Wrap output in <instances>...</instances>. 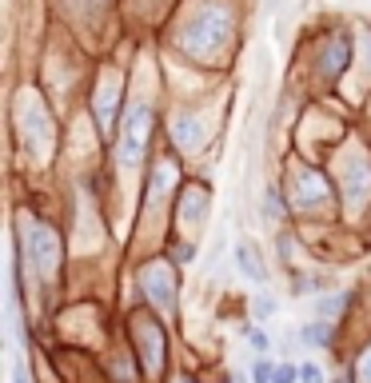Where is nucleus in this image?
Segmentation results:
<instances>
[{"label":"nucleus","instance_id":"obj_1","mask_svg":"<svg viewBox=\"0 0 371 383\" xmlns=\"http://www.w3.org/2000/svg\"><path fill=\"white\" fill-rule=\"evenodd\" d=\"M148 124H152V108H148V104L128 108V120H124V148H120L124 164H132L144 152V144H148Z\"/></svg>","mask_w":371,"mask_h":383},{"label":"nucleus","instance_id":"obj_2","mask_svg":"<svg viewBox=\"0 0 371 383\" xmlns=\"http://www.w3.org/2000/svg\"><path fill=\"white\" fill-rule=\"evenodd\" d=\"M32 256H36V268H41V276H56V268H61V240H56V232H48L44 224L32 220Z\"/></svg>","mask_w":371,"mask_h":383},{"label":"nucleus","instance_id":"obj_3","mask_svg":"<svg viewBox=\"0 0 371 383\" xmlns=\"http://www.w3.org/2000/svg\"><path fill=\"white\" fill-rule=\"evenodd\" d=\"M236 268H240L251 283H260V288L268 283V263H263V256L256 252L251 243H240V248H236Z\"/></svg>","mask_w":371,"mask_h":383},{"label":"nucleus","instance_id":"obj_4","mask_svg":"<svg viewBox=\"0 0 371 383\" xmlns=\"http://www.w3.org/2000/svg\"><path fill=\"white\" fill-rule=\"evenodd\" d=\"M300 340L308 343V347H328V343L335 340V320H320V315L308 320L300 327Z\"/></svg>","mask_w":371,"mask_h":383},{"label":"nucleus","instance_id":"obj_5","mask_svg":"<svg viewBox=\"0 0 371 383\" xmlns=\"http://www.w3.org/2000/svg\"><path fill=\"white\" fill-rule=\"evenodd\" d=\"M343 308H351V292H335V295H320L315 300V315L320 320H335Z\"/></svg>","mask_w":371,"mask_h":383},{"label":"nucleus","instance_id":"obj_6","mask_svg":"<svg viewBox=\"0 0 371 383\" xmlns=\"http://www.w3.org/2000/svg\"><path fill=\"white\" fill-rule=\"evenodd\" d=\"M263 216H268V220H283V216H288V200H283L280 188L263 192Z\"/></svg>","mask_w":371,"mask_h":383},{"label":"nucleus","instance_id":"obj_7","mask_svg":"<svg viewBox=\"0 0 371 383\" xmlns=\"http://www.w3.org/2000/svg\"><path fill=\"white\" fill-rule=\"evenodd\" d=\"M244 335H248V343H251V352H256V355H268L271 352L268 332H260V327H244Z\"/></svg>","mask_w":371,"mask_h":383},{"label":"nucleus","instance_id":"obj_8","mask_svg":"<svg viewBox=\"0 0 371 383\" xmlns=\"http://www.w3.org/2000/svg\"><path fill=\"white\" fill-rule=\"evenodd\" d=\"M271 379H276V363L260 355V360L251 363V383H271Z\"/></svg>","mask_w":371,"mask_h":383},{"label":"nucleus","instance_id":"obj_9","mask_svg":"<svg viewBox=\"0 0 371 383\" xmlns=\"http://www.w3.org/2000/svg\"><path fill=\"white\" fill-rule=\"evenodd\" d=\"M271 383H300V367L280 363V367H276V379H271Z\"/></svg>","mask_w":371,"mask_h":383},{"label":"nucleus","instance_id":"obj_10","mask_svg":"<svg viewBox=\"0 0 371 383\" xmlns=\"http://www.w3.org/2000/svg\"><path fill=\"white\" fill-rule=\"evenodd\" d=\"M271 312H276V300L271 295H256V320H268Z\"/></svg>","mask_w":371,"mask_h":383},{"label":"nucleus","instance_id":"obj_11","mask_svg":"<svg viewBox=\"0 0 371 383\" xmlns=\"http://www.w3.org/2000/svg\"><path fill=\"white\" fill-rule=\"evenodd\" d=\"M300 383H323V372L315 367V363H303V367H300Z\"/></svg>","mask_w":371,"mask_h":383},{"label":"nucleus","instance_id":"obj_12","mask_svg":"<svg viewBox=\"0 0 371 383\" xmlns=\"http://www.w3.org/2000/svg\"><path fill=\"white\" fill-rule=\"evenodd\" d=\"M196 260V248H176V263H192Z\"/></svg>","mask_w":371,"mask_h":383},{"label":"nucleus","instance_id":"obj_13","mask_svg":"<svg viewBox=\"0 0 371 383\" xmlns=\"http://www.w3.org/2000/svg\"><path fill=\"white\" fill-rule=\"evenodd\" d=\"M12 379H16V383H32V379H28V372H24V363H21V360H16V372H12Z\"/></svg>","mask_w":371,"mask_h":383},{"label":"nucleus","instance_id":"obj_14","mask_svg":"<svg viewBox=\"0 0 371 383\" xmlns=\"http://www.w3.org/2000/svg\"><path fill=\"white\" fill-rule=\"evenodd\" d=\"M231 383H248V375H240V372H236V375H231Z\"/></svg>","mask_w":371,"mask_h":383},{"label":"nucleus","instance_id":"obj_15","mask_svg":"<svg viewBox=\"0 0 371 383\" xmlns=\"http://www.w3.org/2000/svg\"><path fill=\"white\" fill-rule=\"evenodd\" d=\"M68 4H80V0H68Z\"/></svg>","mask_w":371,"mask_h":383},{"label":"nucleus","instance_id":"obj_16","mask_svg":"<svg viewBox=\"0 0 371 383\" xmlns=\"http://www.w3.org/2000/svg\"><path fill=\"white\" fill-rule=\"evenodd\" d=\"M184 383H196V379H184Z\"/></svg>","mask_w":371,"mask_h":383},{"label":"nucleus","instance_id":"obj_17","mask_svg":"<svg viewBox=\"0 0 371 383\" xmlns=\"http://www.w3.org/2000/svg\"><path fill=\"white\" fill-rule=\"evenodd\" d=\"M268 4H276V0H268Z\"/></svg>","mask_w":371,"mask_h":383}]
</instances>
